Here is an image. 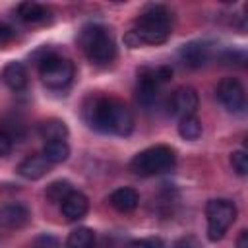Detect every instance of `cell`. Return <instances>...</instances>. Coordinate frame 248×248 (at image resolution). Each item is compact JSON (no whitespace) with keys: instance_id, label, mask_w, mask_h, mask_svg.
<instances>
[{"instance_id":"cell-1","label":"cell","mask_w":248,"mask_h":248,"mask_svg":"<svg viewBox=\"0 0 248 248\" xmlns=\"http://www.w3.org/2000/svg\"><path fill=\"white\" fill-rule=\"evenodd\" d=\"M83 116L91 128L103 134L128 136L134 130L132 110L126 107V103L114 97H105V95L91 97L83 108Z\"/></svg>"},{"instance_id":"cell-2","label":"cell","mask_w":248,"mask_h":248,"mask_svg":"<svg viewBox=\"0 0 248 248\" xmlns=\"http://www.w3.org/2000/svg\"><path fill=\"white\" fill-rule=\"evenodd\" d=\"M170 31L172 14L165 6H149L136 17L134 29L126 33L124 41L132 48L140 45H161L170 37Z\"/></svg>"},{"instance_id":"cell-3","label":"cell","mask_w":248,"mask_h":248,"mask_svg":"<svg viewBox=\"0 0 248 248\" xmlns=\"http://www.w3.org/2000/svg\"><path fill=\"white\" fill-rule=\"evenodd\" d=\"M78 43L93 64L103 66L112 62L116 56L114 41L108 35V31L101 25H85L78 35Z\"/></svg>"},{"instance_id":"cell-4","label":"cell","mask_w":248,"mask_h":248,"mask_svg":"<svg viewBox=\"0 0 248 248\" xmlns=\"http://www.w3.org/2000/svg\"><path fill=\"white\" fill-rule=\"evenodd\" d=\"M174 151L169 145H153L134 155V159L130 161V170L138 176H155L170 170L174 167Z\"/></svg>"},{"instance_id":"cell-5","label":"cell","mask_w":248,"mask_h":248,"mask_svg":"<svg viewBox=\"0 0 248 248\" xmlns=\"http://www.w3.org/2000/svg\"><path fill=\"white\" fill-rule=\"evenodd\" d=\"M39 74L48 89H64L72 83L76 68L70 58L50 52L39 62Z\"/></svg>"},{"instance_id":"cell-6","label":"cell","mask_w":248,"mask_h":248,"mask_svg":"<svg viewBox=\"0 0 248 248\" xmlns=\"http://www.w3.org/2000/svg\"><path fill=\"white\" fill-rule=\"evenodd\" d=\"M205 217H207V238L211 242L221 240L236 219V205L225 198L209 200L205 205Z\"/></svg>"},{"instance_id":"cell-7","label":"cell","mask_w":248,"mask_h":248,"mask_svg":"<svg viewBox=\"0 0 248 248\" xmlns=\"http://www.w3.org/2000/svg\"><path fill=\"white\" fill-rule=\"evenodd\" d=\"M172 76L170 66H157V68H143L138 76V103L143 107H149L155 103L159 95V87L169 81Z\"/></svg>"},{"instance_id":"cell-8","label":"cell","mask_w":248,"mask_h":248,"mask_svg":"<svg viewBox=\"0 0 248 248\" xmlns=\"http://www.w3.org/2000/svg\"><path fill=\"white\" fill-rule=\"evenodd\" d=\"M31 221V211L23 203H2L0 205V236H10L27 227Z\"/></svg>"},{"instance_id":"cell-9","label":"cell","mask_w":248,"mask_h":248,"mask_svg":"<svg viewBox=\"0 0 248 248\" xmlns=\"http://www.w3.org/2000/svg\"><path fill=\"white\" fill-rule=\"evenodd\" d=\"M217 99L229 112H242L246 108V93L236 78H223L217 83Z\"/></svg>"},{"instance_id":"cell-10","label":"cell","mask_w":248,"mask_h":248,"mask_svg":"<svg viewBox=\"0 0 248 248\" xmlns=\"http://www.w3.org/2000/svg\"><path fill=\"white\" fill-rule=\"evenodd\" d=\"M198 105H200V97L196 93L194 87H178L172 95H170V108L174 114H178L180 118L184 116H192L196 114L198 110Z\"/></svg>"},{"instance_id":"cell-11","label":"cell","mask_w":248,"mask_h":248,"mask_svg":"<svg viewBox=\"0 0 248 248\" xmlns=\"http://www.w3.org/2000/svg\"><path fill=\"white\" fill-rule=\"evenodd\" d=\"M89 209V200L85 194L78 192V190H72L60 203V211L62 215L68 219V221H79L85 217Z\"/></svg>"},{"instance_id":"cell-12","label":"cell","mask_w":248,"mask_h":248,"mask_svg":"<svg viewBox=\"0 0 248 248\" xmlns=\"http://www.w3.org/2000/svg\"><path fill=\"white\" fill-rule=\"evenodd\" d=\"M50 170V163L43 157V153H35L25 157L19 165H17V174L25 180H39L43 178L46 172Z\"/></svg>"},{"instance_id":"cell-13","label":"cell","mask_w":248,"mask_h":248,"mask_svg":"<svg viewBox=\"0 0 248 248\" xmlns=\"http://www.w3.org/2000/svg\"><path fill=\"white\" fill-rule=\"evenodd\" d=\"M211 52H209V45L207 43H200V41H194V43H188L180 48V58L186 66L190 68H200L203 66L207 60H209Z\"/></svg>"},{"instance_id":"cell-14","label":"cell","mask_w":248,"mask_h":248,"mask_svg":"<svg viewBox=\"0 0 248 248\" xmlns=\"http://www.w3.org/2000/svg\"><path fill=\"white\" fill-rule=\"evenodd\" d=\"M108 203H110L116 211L128 213V211H134V209L138 207V203H140V194H138L134 188L124 186V188L114 190V192L108 196Z\"/></svg>"},{"instance_id":"cell-15","label":"cell","mask_w":248,"mask_h":248,"mask_svg":"<svg viewBox=\"0 0 248 248\" xmlns=\"http://www.w3.org/2000/svg\"><path fill=\"white\" fill-rule=\"evenodd\" d=\"M2 79L4 83L12 89V91H21L27 85V72L25 66L21 62H10L6 64L4 72H2Z\"/></svg>"},{"instance_id":"cell-16","label":"cell","mask_w":248,"mask_h":248,"mask_svg":"<svg viewBox=\"0 0 248 248\" xmlns=\"http://www.w3.org/2000/svg\"><path fill=\"white\" fill-rule=\"evenodd\" d=\"M50 12L46 6L39 4V2H21L17 6V17L27 21V23H39V21H45L48 19Z\"/></svg>"},{"instance_id":"cell-17","label":"cell","mask_w":248,"mask_h":248,"mask_svg":"<svg viewBox=\"0 0 248 248\" xmlns=\"http://www.w3.org/2000/svg\"><path fill=\"white\" fill-rule=\"evenodd\" d=\"M39 134L46 141H56V140H66L68 136V126L64 120L58 118H48L39 124Z\"/></svg>"},{"instance_id":"cell-18","label":"cell","mask_w":248,"mask_h":248,"mask_svg":"<svg viewBox=\"0 0 248 248\" xmlns=\"http://www.w3.org/2000/svg\"><path fill=\"white\" fill-rule=\"evenodd\" d=\"M43 157L50 163V165H58L64 163L70 157V147L64 140H56V141H46L43 147Z\"/></svg>"},{"instance_id":"cell-19","label":"cell","mask_w":248,"mask_h":248,"mask_svg":"<svg viewBox=\"0 0 248 248\" xmlns=\"http://www.w3.org/2000/svg\"><path fill=\"white\" fill-rule=\"evenodd\" d=\"M66 248H95V232L87 227L74 229L66 238Z\"/></svg>"},{"instance_id":"cell-20","label":"cell","mask_w":248,"mask_h":248,"mask_svg":"<svg viewBox=\"0 0 248 248\" xmlns=\"http://www.w3.org/2000/svg\"><path fill=\"white\" fill-rule=\"evenodd\" d=\"M178 134H180V138H184L188 141L198 140L202 136V122H200V118L196 114L180 118V122H178Z\"/></svg>"},{"instance_id":"cell-21","label":"cell","mask_w":248,"mask_h":248,"mask_svg":"<svg viewBox=\"0 0 248 248\" xmlns=\"http://www.w3.org/2000/svg\"><path fill=\"white\" fill-rule=\"evenodd\" d=\"M72 190H74V188H72V184H70L68 180H54V182H50V184L46 186L45 196H46V200H48L50 203H62V200H64Z\"/></svg>"},{"instance_id":"cell-22","label":"cell","mask_w":248,"mask_h":248,"mask_svg":"<svg viewBox=\"0 0 248 248\" xmlns=\"http://www.w3.org/2000/svg\"><path fill=\"white\" fill-rule=\"evenodd\" d=\"M231 165H232V170H236V174L244 176L248 172V155H246V151H242V149L232 151L231 153Z\"/></svg>"},{"instance_id":"cell-23","label":"cell","mask_w":248,"mask_h":248,"mask_svg":"<svg viewBox=\"0 0 248 248\" xmlns=\"http://www.w3.org/2000/svg\"><path fill=\"white\" fill-rule=\"evenodd\" d=\"M14 37H16V31H14L10 25L0 23V48H4L8 43H12Z\"/></svg>"},{"instance_id":"cell-24","label":"cell","mask_w":248,"mask_h":248,"mask_svg":"<svg viewBox=\"0 0 248 248\" xmlns=\"http://www.w3.org/2000/svg\"><path fill=\"white\" fill-rule=\"evenodd\" d=\"M33 248H60V244H58V240H56L54 236L43 234V236H39V238L35 240Z\"/></svg>"},{"instance_id":"cell-25","label":"cell","mask_w":248,"mask_h":248,"mask_svg":"<svg viewBox=\"0 0 248 248\" xmlns=\"http://www.w3.org/2000/svg\"><path fill=\"white\" fill-rule=\"evenodd\" d=\"M12 140L4 134V132H0V157H4V155H8L10 151H12Z\"/></svg>"},{"instance_id":"cell-26","label":"cell","mask_w":248,"mask_h":248,"mask_svg":"<svg viewBox=\"0 0 248 248\" xmlns=\"http://www.w3.org/2000/svg\"><path fill=\"white\" fill-rule=\"evenodd\" d=\"M124 248H153V242H149V240H132Z\"/></svg>"},{"instance_id":"cell-27","label":"cell","mask_w":248,"mask_h":248,"mask_svg":"<svg viewBox=\"0 0 248 248\" xmlns=\"http://www.w3.org/2000/svg\"><path fill=\"white\" fill-rule=\"evenodd\" d=\"M236 248H248V231H240L236 238Z\"/></svg>"},{"instance_id":"cell-28","label":"cell","mask_w":248,"mask_h":248,"mask_svg":"<svg viewBox=\"0 0 248 248\" xmlns=\"http://www.w3.org/2000/svg\"><path fill=\"white\" fill-rule=\"evenodd\" d=\"M176 248H190V246H188V240H180V242L176 244Z\"/></svg>"}]
</instances>
